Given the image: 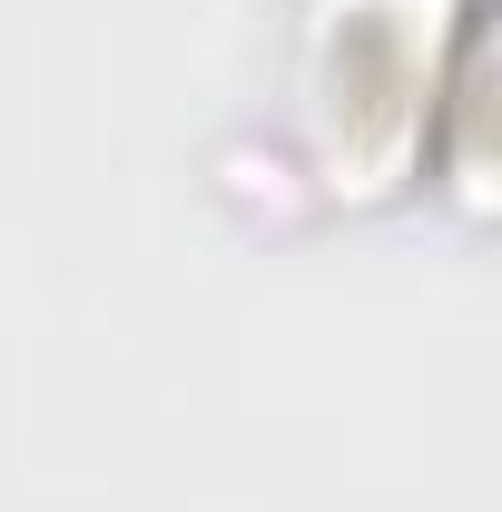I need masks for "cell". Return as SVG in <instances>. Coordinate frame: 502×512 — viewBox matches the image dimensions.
<instances>
[{"instance_id":"6da1fadb","label":"cell","mask_w":502,"mask_h":512,"mask_svg":"<svg viewBox=\"0 0 502 512\" xmlns=\"http://www.w3.org/2000/svg\"><path fill=\"white\" fill-rule=\"evenodd\" d=\"M463 40V0H306L276 69L266 188L365 207L404 188L434 119V50Z\"/></svg>"}]
</instances>
